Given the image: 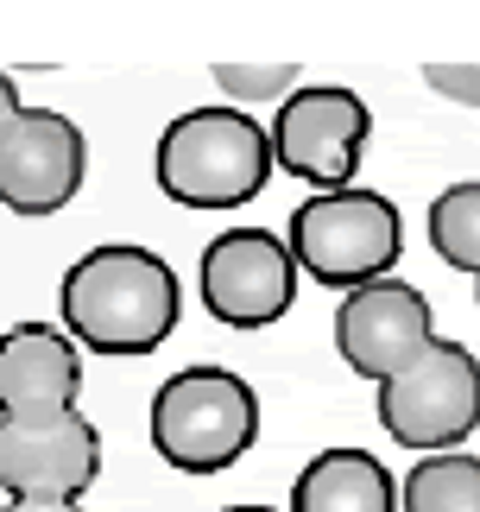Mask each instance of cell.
Listing matches in <instances>:
<instances>
[{
  "label": "cell",
  "instance_id": "cell-8",
  "mask_svg": "<svg viewBox=\"0 0 480 512\" xmlns=\"http://www.w3.org/2000/svg\"><path fill=\"white\" fill-rule=\"evenodd\" d=\"M102 475V430L83 405L0 418V494L7 500H83Z\"/></svg>",
  "mask_w": 480,
  "mask_h": 512
},
{
  "label": "cell",
  "instance_id": "cell-17",
  "mask_svg": "<svg viewBox=\"0 0 480 512\" xmlns=\"http://www.w3.org/2000/svg\"><path fill=\"white\" fill-rule=\"evenodd\" d=\"M19 108H26V102H19V83L0 70V140H7V127L19 121Z\"/></svg>",
  "mask_w": 480,
  "mask_h": 512
},
{
  "label": "cell",
  "instance_id": "cell-13",
  "mask_svg": "<svg viewBox=\"0 0 480 512\" xmlns=\"http://www.w3.org/2000/svg\"><path fill=\"white\" fill-rule=\"evenodd\" d=\"M398 512H480V456L468 449L417 456L398 481Z\"/></svg>",
  "mask_w": 480,
  "mask_h": 512
},
{
  "label": "cell",
  "instance_id": "cell-20",
  "mask_svg": "<svg viewBox=\"0 0 480 512\" xmlns=\"http://www.w3.org/2000/svg\"><path fill=\"white\" fill-rule=\"evenodd\" d=\"M474 304H480V279H474Z\"/></svg>",
  "mask_w": 480,
  "mask_h": 512
},
{
  "label": "cell",
  "instance_id": "cell-10",
  "mask_svg": "<svg viewBox=\"0 0 480 512\" xmlns=\"http://www.w3.org/2000/svg\"><path fill=\"white\" fill-rule=\"evenodd\" d=\"M436 336V310L411 279H373L360 291H342L335 304V354L348 361V373H360L367 386H379L386 373L417 354Z\"/></svg>",
  "mask_w": 480,
  "mask_h": 512
},
{
  "label": "cell",
  "instance_id": "cell-6",
  "mask_svg": "<svg viewBox=\"0 0 480 512\" xmlns=\"http://www.w3.org/2000/svg\"><path fill=\"white\" fill-rule=\"evenodd\" d=\"M272 165L310 184V196L348 190L373 140V108L342 83H304L285 108H272Z\"/></svg>",
  "mask_w": 480,
  "mask_h": 512
},
{
  "label": "cell",
  "instance_id": "cell-11",
  "mask_svg": "<svg viewBox=\"0 0 480 512\" xmlns=\"http://www.w3.org/2000/svg\"><path fill=\"white\" fill-rule=\"evenodd\" d=\"M83 405V348L57 323H13L0 336V418Z\"/></svg>",
  "mask_w": 480,
  "mask_h": 512
},
{
  "label": "cell",
  "instance_id": "cell-3",
  "mask_svg": "<svg viewBox=\"0 0 480 512\" xmlns=\"http://www.w3.org/2000/svg\"><path fill=\"white\" fill-rule=\"evenodd\" d=\"M146 437L171 475H222L259 443V392L234 367L196 361L152 392Z\"/></svg>",
  "mask_w": 480,
  "mask_h": 512
},
{
  "label": "cell",
  "instance_id": "cell-19",
  "mask_svg": "<svg viewBox=\"0 0 480 512\" xmlns=\"http://www.w3.org/2000/svg\"><path fill=\"white\" fill-rule=\"evenodd\" d=\"M222 512H272V506H253V500H240V506H222Z\"/></svg>",
  "mask_w": 480,
  "mask_h": 512
},
{
  "label": "cell",
  "instance_id": "cell-15",
  "mask_svg": "<svg viewBox=\"0 0 480 512\" xmlns=\"http://www.w3.org/2000/svg\"><path fill=\"white\" fill-rule=\"evenodd\" d=\"M215 89H222V102L228 108H259V102H272V108H285L297 89H304V70L297 64H215Z\"/></svg>",
  "mask_w": 480,
  "mask_h": 512
},
{
  "label": "cell",
  "instance_id": "cell-12",
  "mask_svg": "<svg viewBox=\"0 0 480 512\" xmlns=\"http://www.w3.org/2000/svg\"><path fill=\"white\" fill-rule=\"evenodd\" d=\"M285 512H398V475L373 449L335 443L297 468Z\"/></svg>",
  "mask_w": 480,
  "mask_h": 512
},
{
  "label": "cell",
  "instance_id": "cell-14",
  "mask_svg": "<svg viewBox=\"0 0 480 512\" xmlns=\"http://www.w3.org/2000/svg\"><path fill=\"white\" fill-rule=\"evenodd\" d=\"M424 234H430V253L449 272L480 279V177H462V184L436 190V203L424 215Z\"/></svg>",
  "mask_w": 480,
  "mask_h": 512
},
{
  "label": "cell",
  "instance_id": "cell-18",
  "mask_svg": "<svg viewBox=\"0 0 480 512\" xmlns=\"http://www.w3.org/2000/svg\"><path fill=\"white\" fill-rule=\"evenodd\" d=\"M0 512H83V500H7Z\"/></svg>",
  "mask_w": 480,
  "mask_h": 512
},
{
  "label": "cell",
  "instance_id": "cell-16",
  "mask_svg": "<svg viewBox=\"0 0 480 512\" xmlns=\"http://www.w3.org/2000/svg\"><path fill=\"white\" fill-rule=\"evenodd\" d=\"M424 89L449 95L462 108H480V64H424Z\"/></svg>",
  "mask_w": 480,
  "mask_h": 512
},
{
  "label": "cell",
  "instance_id": "cell-7",
  "mask_svg": "<svg viewBox=\"0 0 480 512\" xmlns=\"http://www.w3.org/2000/svg\"><path fill=\"white\" fill-rule=\"evenodd\" d=\"M297 253L285 234L234 222L203 247L196 260V291H203V310L228 329H266L297 304Z\"/></svg>",
  "mask_w": 480,
  "mask_h": 512
},
{
  "label": "cell",
  "instance_id": "cell-2",
  "mask_svg": "<svg viewBox=\"0 0 480 512\" xmlns=\"http://www.w3.org/2000/svg\"><path fill=\"white\" fill-rule=\"evenodd\" d=\"M272 133L266 121H253L247 108L209 102V108H184L177 121L158 133L152 152V177L171 203L184 209H247L259 190L272 184Z\"/></svg>",
  "mask_w": 480,
  "mask_h": 512
},
{
  "label": "cell",
  "instance_id": "cell-4",
  "mask_svg": "<svg viewBox=\"0 0 480 512\" xmlns=\"http://www.w3.org/2000/svg\"><path fill=\"white\" fill-rule=\"evenodd\" d=\"M285 241L304 279L329 285V291H360L373 279H392L398 253H405V215H398L386 190L348 184V190L304 196L291 209Z\"/></svg>",
  "mask_w": 480,
  "mask_h": 512
},
{
  "label": "cell",
  "instance_id": "cell-9",
  "mask_svg": "<svg viewBox=\"0 0 480 512\" xmlns=\"http://www.w3.org/2000/svg\"><path fill=\"white\" fill-rule=\"evenodd\" d=\"M89 177V140L70 114L57 108H19V121L0 140V209L19 222H45V215L70 209Z\"/></svg>",
  "mask_w": 480,
  "mask_h": 512
},
{
  "label": "cell",
  "instance_id": "cell-1",
  "mask_svg": "<svg viewBox=\"0 0 480 512\" xmlns=\"http://www.w3.org/2000/svg\"><path fill=\"white\" fill-rule=\"evenodd\" d=\"M177 317H184V285H177L165 253L139 241L89 247L57 279V329L89 354L139 361V354L171 342Z\"/></svg>",
  "mask_w": 480,
  "mask_h": 512
},
{
  "label": "cell",
  "instance_id": "cell-5",
  "mask_svg": "<svg viewBox=\"0 0 480 512\" xmlns=\"http://www.w3.org/2000/svg\"><path fill=\"white\" fill-rule=\"evenodd\" d=\"M373 405L386 437L405 443L411 456L462 449L480 424V354L455 336H430L373 386Z\"/></svg>",
  "mask_w": 480,
  "mask_h": 512
}]
</instances>
